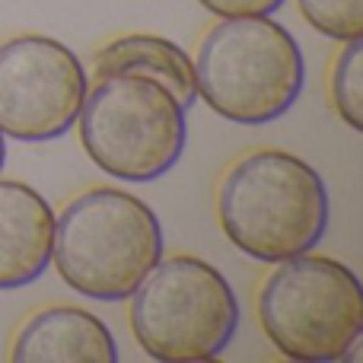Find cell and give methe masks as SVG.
<instances>
[{"label": "cell", "instance_id": "6da1fadb", "mask_svg": "<svg viewBox=\"0 0 363 363\" xmlns=\"http://www.w3.org/2000/svg\"><path fill=\"white\" fill-rule=\"evenodd\" d=\"M217 217L223 236L264 264L313 252L332 217L325 179L287 150L242 157L220 182Z\"/></svg>", "mask_w": 363, "mask_h": 363}, {"label": "cell", "instance_id": "7a4b0ae2", "mask_svg": "<svg viewBox=\"0 0 363 363\" xmlns=\"http://www.w3.org/2000/svg\"><path fill=\"white\" fill-rule=\"evenodd\" d=\"M163 252L157 211L121 188H89L55 217L57 277L89 300H128Z\"/></svg>", "mask_w": 363, "mask_h": 363}, {"label": "cell", "instance_id": "3957f363", "mask_svg": "<svg viewBox=\"0 0 363 363\" xmlns=\"http://www.w3.org/2000/svg\"><path fill=\"white\" fill-rule=\"evenodd\" d=\"M198 99L233 125L284 118L306 86V61L294 32L271 16L220 19L194 55Z\"/></svg>", "mask_w": 363, "mask_h": 363}, {"label": "cell", "instance_id": "277c9868", "mask_svg": "<svg viewBox=\"0 0 363 363\" xmlns=\"http://www.w3.org/2000/svg\"><path fill=\"white\" fill-rule=\"evenodd\" d=\"M77 128L86 157L106 176L134 185L172 172L188 147L185 108L160 80L140 74L96 77Z\"/></svg>", "mask_w": 363, "mask_h": 363}, {"label": "cell", "instance_id": "5b68a950", "mask_svg": "<svg viewBox=\"0 0 363 363\" xmlns=\"http://www.w3.org/2000/svg\"><path fill=\"white\" fill-rule=\"evenodd\" d=\"M128 300L140 351L160 363L217 360L239 332L236 290L198 255L160 258Z\"/></svg>", "mask_w": 363, "mask_h": 363}, {"label": "cell", "instance_id": "8992f818", "mask_svg": "<svg viewBox=\"0 0 363 363\" xmlns=\"http://www.w3.org/2000/svg\"><path fill=\"white\" fill-rule=\"evenodd\" d=\"M258 322L287 360H345L363 335V284L338 258H284L262 284Z\"/></svg>", "mask_w": 363, "mask_h": 363}, {"label": "cell", "instance_id": "52a82bcc", "mask_svg": "<svg viewBox=\"0 0 363 363\" xmlns=\"http://www.w3.org/2000/svg\"><path fill=\"white\" fill-rule=\"evenodd\" d=\"M86 70L74 48L51 35L0 45V134L26 144L64 138L86 99Z\"/></svg>", "mask_w": 363, "mask_h": 363}, {"label": "cell", "instance_id": "ba28073f", "mask_svg": "<svg viewBox=\"0 0 363 363\" xmlns=\"http://www.w3.org/2000/svg\"><path fill=\"white\" fill-rule=\"evenodd\" d=\"M55 211L26 182L0 179V290L35 284L51 264Z\"/></svg>", "mask_w": 363, "mask_h": 363}, {"label": "cell", "instance_id": "9c48e42d", "mask_svg": "<svg viewBox=\"0 0 363 363\" xmlns=\"http://www.w3.org/2000/svg\"><path fill=\"white\" fill-rule=\"evenodd\" d=\"M16 363H115L118 345L99 315L80 306H48L35 313L13 338Z\"/></svg>", "mask_w": 363, "mask_h": 363}, {"label": "cell", "instance_id": "30bf717a", "mask_svg": "<svg viewBox=\"0 0 363 363\" xmlns=\"http://www.w3.org/2000/svg\"><path fill=\"white\" fill-rule=\"evenodd\" d=\"M93 70H96V77L140 74V77H150V80H160L176 96L185 112L198 102L194 61L188 57V51L182 48V45H176L172 38H163V35L134 32V35L115 38L106 48H99V55H96V61H93Z\"/></svg>", "mask_w": 363, "mask_h": 363}, {"label": "cell", "instance_id": "8fae6325", "mask_svg": "<svg viewBox=\"0 0 363 363\" xmlns=\"http://www.w3.org/2000/svg\"><path fill=\"white\" fill-rule=\"evenodd\" d=\"M332 102L338 118L363 131V35L345 42L332 67Z\"/></svg>", "mask_w": 363, "mask_h": 363}, {"label": "cell", "instance_id": "7c38bea8", "mask_svg": "<svg viewBox=\"0 0 363 363\" xmlns=\"http://www.w3.org/2000/svg\"><path fill=\"white\" fill-rule=\"evenodd\" d=\"M303 19L335 42L363 35V0H296Z\"/></svg>", "mask_w": 363, "mask_h": 363}, {"label": "cell", "instance_id": "4fadbf2b", "mask_svg": "<svg viewBox=\"0 0 363 363\" xmlns=\"http://www.w3.org/2000/svg\"><path fill=\"white\" fill-rule=\"evenodd\" d=\"M198 4L204 10H211L213 16L230 19V16H271L287 0H198Z\"/></svg>", "mask_w": 363, "mask_h": 363}, {"label": "cell", "instance_id": "5bb4252c", "mask_svg": "<svg viewBox=\"0 0 363 363\" xmlns=\"http://www.w3.org/2000/svg\"><path fill=\"white\" fill-rule=\"evenodd\" d=\"M4 163H6V138L0 134V169H4Z\"/></svg>", "mask_w": 363, "mask_h": 363}]
</instances>
